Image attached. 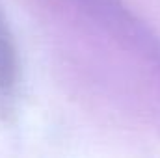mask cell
I'll return each mask as SVG.
<instances>
[{
    "mask_svg": "<svg viewBox=\"0 0 160 158\" xmlns=\"http://www.w3.org/2000/svg\"><path fill=\"white\" fill-rule=\"evenodd\" d=\"M19 84V56L9 26L0 11V104L6 106L15 97Z\"/></svg>",
    "mask_w": 160,
    "mask_h": 158,
    "instance_id": "obj_1",
    "label": "cell"
}]
</instances>
